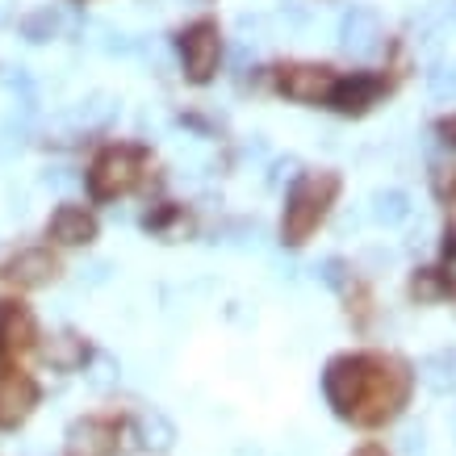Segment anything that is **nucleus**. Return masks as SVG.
Masks as SVG:
<instances>
[{
    "mask_svg": "<svg viewBox=\"0 0 456 456\" xmlns=\"http://www.w3.org/2000/svg\"><path fill=\"white\" fill-rule=\"evenodd\" d=\"M344 193V176L335 167H302L285 189V209H281V243L285 248H305L331 218L335 201Z\"/></svg>",
    "mask_w": 456,
    "mask_h": 456,
    "instance_id": "nucleus-2",
    "label": "nucleus"
},
{
    "mask_svg": "<svg viewBox=\"0 0 456 456\" xmlns=\"http://www.w3.org/2000/svg\"><path fill=\"white\" fill-rule=\"evenodd\" d=\"M356 268L344 260V256H327V260L318 264V277H322V285H331L335 293H347L352 285H356V277H352Z\"/></svg>",
    "mask_w": 456,
    "mask_h": 456,
    "instance_id": "nucleus-20",
    "label": "nucleus"
},
{
    "mask_svg": "<svg viewBox=\"0 0 456 456\" xmlns=\"http://www.w3.org/2000/svg\"><path fill=\"white\" fill-rule=\"evenodd\" d=\"M122 428L110 419H80L68 428V452L71 456H113L118 452Z\"/></svg>",
    "mask_w": 456,
    "mask_h": 456,
    "instance_id": "nucleus-10",
    "label": "nucleus"
},
{
    "mask_svg": "<svg viewBox=\"0 0 456 456\" xmlns=\"http://www.w3.org/2000/svg\"><path fill=\"white\" fill-rule=\"evenodd\" d=\"M448 13H452V21H456V0H452V4H448Z\"/></svg>",
    "mask_w": 456,
    "mask_h": 456,
    "instance_id": "nucleus-28",
    "label": "nucleus"
},
{
    "mask_svg": "<svg viewBox=\"0 0 456 456\" xmlns=\"http://www.w3.org/2000/svg\"><path fill=\"white\" fill-rule=\"evenodd\" d=\"M147 176V147L139 142H110L88 167V197L93 201H118L130 189H139Z\"/></svg>",
    "mask_w": 456,
    "mask_h": 456,
    "instance_id": "nucleus-3",
    "label": "nucleus"
},
{
    "mask_svg": "<svg viewBox=\"0 0 456 456\" xmlns=\"http://www.w3.org/2000/svg\"><path fill=\"white\" fill-rule=\"evenodd\" d=\"M339 71L331 63H314V59H289L273 68V88L293 105H327Z\"/></svg>",
    "mask_w": 456,
    "mask_h": 456,
    "instance_id": "nucleus-5",
    "label": "nucleus"
},
{
    "mask_svg": "<svg viewBox=\"0 0 456 456\" xmlns=\"http://www.w3.org/2000/svg\"><path fill=\"white\" fill-rule=\"evenodd\" d=\"M34 344V314L26 305H4L0 310V347L4 352H26Z\"/></svg>",
    "mask_w": 456,
    "mask_h": 456,
    "instance_id": "nucleus-13",
    "label": "nucleus"
},
{
    "mask_svg": "<svg viewBox=\"0 0 456 456\" xmlns=\"http://www.w3.org/2000/svg\"><path fill=\"white\" fill-rule=\"evenodd\" d=\"M142 231H151L159 239H176L180 231H189V214L176 206V201H159L142 214Z\"/></svg>",
    "mask_w": 456,
    "mask_h": 456,
    "instance_id": "nucleus-15",
    "label": "nucleus"
},
{
    "mask_svg": "<svg viewBox=\"0 0 456 456\" xmlns=\"http://www.w3.org/2000/svg\"><path fill=\"white\" fill-rule=\"evenodd\" d=\"M17 21V0H0V29Z\"/></svg>",
    "mask_w": 456,
    "mask_h": 456,
    "instance_id": "nucleus-26",
    "label": "nucleus"
},
{
    "mask_svg": "<svg viewBox=\"0 0 456 456\" xmlns=\"http://www.w3.org/2000/svg\"><path fill=\"white\" fill-rule=\"evenodd\" d=\"M415 373L398 356H373V352H344L322 369V398L339 419H352L360 428H381L398 419L411 402Z\"/></svg>",
    "mask_w": 456,
    "mask_h": 456,
    "instance_id": "nucleus-1",
    "label": "nucleus"
},
{
    "mask_svg": "<svg viewBox=\"0 0 456 456\" xmlns=\"http://www.w3.org/2000/svg\"><path fill=\"white\" fill-rule=\"evenodd\" d=\"M389 93V80L381 71H344L331 88V105L339 118H369Z\"/></svg>",
    "mask_w": 456,
    "mask_h": 456,
    "instance_id": "nucleus-6",
    "label": "nucleus"
},
{
    "mask_svg": "<svg viewBox=\"0 0 456 456\" xmlns=\"http://www.w3.org/2000/svg\"><path fill=\"white\" fill-rule=\"evenodd\" d=\"M176 51H180V71L184 80L206 88L222 68V29L214 17H197L176 34Z\"/></svg>",
    "mask_w": 456,
    "mask_h": 456,
    "instance_id": "nucleus-4",
    "label": "nucleus"
},
{
    "mask_svg": "<svg viewBox=\"0 0 456 456\" xmlns=\"http://www.w3.org/2000/svg\"><path fill=\"white\" fill-rule=\"evenodd\" d=\"M42 360L51 369H59V373H76V369H84V360H88V344L76 331H59L42 344Z\"/></svg>",
    "mask_w": 456,
    "mask_h": 456,
    "instance_id": "nucleus-12",
    "label": "nucleus"
},
{
    "mask_svg": "<svg viewBox=\"0 0 456 456\" xmlns=\"http://www.w3.org/2000/svg\"><path fill=\"white\" fill-rule=\"evenodd\" d=\"M59 29H63V13L55 4H38V9H29L21 17V38L26 42H51L59 38Z\"/></svg>",
    "mask_w": 456,
    "mask_h": 456,
    "instance_id": "nucleus-17",
    "label": "nucleus"
},
{
    "mask_svg": "<svg viewBox=\"0 0 456 456\" xmlns=\"http://www.w3.org/2000/svg\"><path fill=\"white\" fill-rule=\"evenodd\" d=\"M0 277L9 281V285H17V289H42V285H51L59 277V260H55V251H46V248H21L4 260Z\"/></svg>",
    "mask_w": 456,
    "mask_h": 456,
    "instance_id": "nucleus-7",
    "label": "nucleus"
},
{
    "mask_svg": "<svg viewBox=\"0 0 456 456\" xmlns=\"http://www.w3.org/2000/svg\"><path fill=\"white\" fill-rule=\"evenodd\" d=\"M436 134H440V142H448V147L456 151V110L444 113L440 122H436Z\"/></svg>",
    "mask_w": 456,
    "mask_h": 456,
    "instance_id": "nucleus-24",
    "label": "nucleus"
},
{
    "mask_svg": "<svg viewBox=\"0 0 456 456\" xmlns=\"http://www.w3.org/2000/svg\"><path fill=\"white\" fill-rule=\"evenodd\" d=\"M411 197L402 193V189H377L373 193V206H369V214H373L377 226H402V222L411 218Z\"/></svg>",
    "mask_w": 456,
    "mask_h": 456,
    "instance_id": "nucleus-16",
    "label": "nucleus"
},
{
    "mask_svg": "<svg viewBox=\"0 0 456 456\" xmlns=\"http://www.w3.org/2000/svg\"><path fill=\"white\" fill-rule=\"evenodd\" d=\"M428 93L436 101H456V59L452 63H436L428 71Z\"/></svg>",
    "mask_w": 456,
    "mask_h": 456,
    "instance_id": "nucleus-22",
    "label": "nucleus"
},
{
    "mask_svg": "<svg viewBox=\"0 0 456 456\" xmlns=\"http://www.w3.org/2000/svg\"><path fill=\"white\" fill-rule=\"evenodd\" d=\"M139 436L147 448H155V452H167V448L176 444V428H172L167 415H159V411H147V415L139 419Z\"/></svg>",
    "mask_w": 456,
    "mask_h": 456,
    "instance_id": "nucleus-19",
    "label": "nucleus"
},
{
    "mask_svg": "<svg viewBox=\"0 0 456 456\" xmlns=\"http://www.w3.org/2000/svg\"><path fill=\"white\" fill-rule=\"evenodd\" d=\"M34 406H38V386H34V377H26V373L0 377V428L26 423Z\"/></svg>",
    "mask_w": 456,
    "mask_h": 456,
    "instance_id": "nucleus-11",
    "label": "nucleus"
},
{
    "mask_svg": "<svg viewBox=\"0 0 456 456\" xmlns=\"http://www.w3.org/2000/svg\"><path fill=\"white\" fill-rule=\"evenodd\" d=\"M428 180H431V193H436L440 206H456V164H448V159L431 164Z\"/></svg>",
    "mask_w": 456,
    "mask_h": 456,
    "instance_id": "nucleus-21",
    "label": "nucleus"
},
{
    "mask_svg": "<svg viewBox=\"0 0 456 456\" xmlns=\"http://www.w3.org/2000/svg\"><path fill=\"white\" fill-rule=\"evenodd\" d=\"M110 273H113V264L97 260L93 268H88V285H105V281H110Z\"/></svg>",
    "mask_w": 456,
    "mask_h": 456,
    "instance_id": "nucleus-25",
    "label": "nucleus"
},
{
    "mask_svg": "<svg viewBox=\"0 0 456 456\" xmlns=\"http://www.w3.org/2000/svg\"><path fill=\"white\" fill-rule=\"evenodd\" d=\"M419 381L436 394H448L456 386V352L444 347V352H431V356L419 360Z\"/></svg>",
    "mask_w": 456,
    "mask_h": 456,
    "instance_id": "nucleus-14",
    "label": "nucleus"
},
{
    "mask_svg": "<svg viewBox=\"0 0 456 456\" xmlns=\"http://www.w3.org/2000/svg\"><path fill=\"white\" fill-rule=\"evenodd\" d=\"M444 277V285L456 293V226L444 231V243H440V268H436Z\"/></svg>",
    "mask_w": 456,
    "mask_h": 456,
    "instance_id": "nucleus-23",
    "label": "nucleus"
},
{
    "mask_svg": "<svg viewBox=\"0 0 456 456\" xmlns=\"http://www.w3.org/2000/svg\"><path fill=\"white\" fill-rule=\"evenodd\" d=\"M352 456H389L386 448H381V444H364V448H356V452Z\"/></svg>",
    "mask_w": 456,
    "mask_h": 456,
    "instance_id": "nucleus-27",
    "label": "nucleus"
},
{
    "mask_svg": "<svg viewBox=\"0 0 456 456\" xmlns=\"http://www.w3.org/2000/svg\"><path fill=\"white\" fill-rule=\"evenodd\" d=\"M97 231H101L97 214L88 206H76V201H63L51 214V222H46V235L55 239V243H63V248H88L97 239Z\"/></svg>",
    "mask_w": 456,
    "mask_h": 456,
    "instance_id": "nucleus-8",
    "label": "nucleus"
},
{
    "mask_svg": "<svg viewBox=\"0 0 456 456\" xmlns=\"http://www.w3.org/2000/svg\"><path fill=\"white\" fill-rule=\"evenodd\" d=\"M411 297H415L419 305H431V302L452 297V289L444 285V277L436 268H415V273H411Z\"/></svg>",
    "mask_w": 456,
    "mask_h": 456,
    "instance_id": "nucleus-18",
    "label": "nucleus"
},
{
    "mask_svg": "<svg viewBox=\"0 0 456 456\" xmlns=\"http://www.w3.org/2000/svg\"><path fill=\"white\" fill-rule=\"evenodd\" d=\"M339 46L352 51V55H369V51L381 46V13L373 4H352L339 17Z\"/></svg>",
    "mask_w": 456,
    "mask_h": 456,
    "instance_id": "nucleus-9",
    "label": "nucleus"
}]
</instances>
